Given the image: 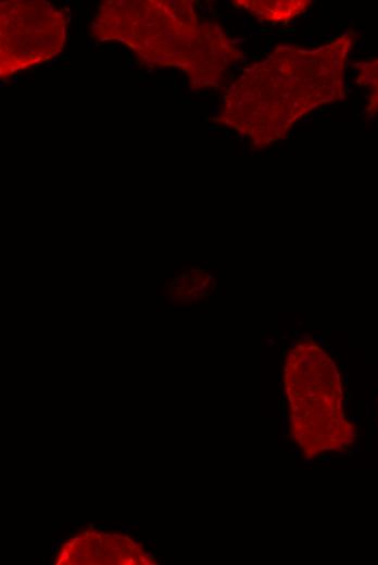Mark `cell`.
<instances>
[{
	"instance_id": "30bf717a",
	"label": "cell",
	"mask_w": 378,
	"mask_h": 565,
	"mask_svg": "<svg viewBox=\"0 0 378 565\" xmlns=\"http://www.w3.org/2000/svg\"><path fill=\"white\" fill-rule=\"evenodd\" d=\"M143 556L149 557L151 561L154 558L152 553H144Z\"/></svg>"
},
{
	"instance_id": "5b68a950",
	"label": "cell",
	"mask_w": 378,
	"mask_h": 565,
	"mask_svg": "<svg viewBox=\"0 0 378 565\" xmlns=\"http://www.w3.org/2000/svg\"><path fill=\"white\" fill-rule=\"evenodd\" d=\"M234 3L259 21L274 25L289 23L312 5L311 0H238Z\"/></svg>"
},
{
	"instance_id": "52a82bcc",
	"label": "cell",
	"mask_w": 378,
	"mask_h": 565,
	"mask_svg": "<svg viewBox=\"0 0 378 565\" xmlns=\"http://www.w3.org/2000/svg\"><path fill=\"white\" fill-rule=\"evenodd\" d=\"M356 81L370 91L366 110L374 115L378 112V58L355 64Z\"/></svg>"
},
{
	"instance_id": "6da1fadb",
	"label": "cell",
	"mask_w": 378,
	"mask_h": 565,
	"mask_svg": "<svg viewBox=\"0 0 378 565\" xmlns=\"http://www.w3.org/2000/svg\"><path fill=\"white\" fill-rule=\"evenodd\" d=\"M352 32L313 49L275 47L226 90L214 120L264 148L285 138L303 116L344 96Z\"/></svg>"
},
{
	"instance_id": "9c48e42d",
	"label": "cell",
	"mask_w": 378,
	"mask_h": 565,
	"mask_svg": "<svg viewBox=\"0 0 378 565\" xmlns=\"http://www.w3.org/2000/svg\"><path fill=\"white\" fill-rule=\"evenodd\" d=\"M139 560H140L141 564H144V565H151L152 564L151 562H149L151 560H148L146 556H140Z\"/></svg>"
},
{
	"instance_id": "ba28073f",
	"label": "cell",
	"mask_w": 378,
	"mask_h": 565,
	"mask_svg": "<svg viewBox=\"0 0 378 565\" xmlns=\"http://www.w3.org/2000/svg\"><path fill=\"white\" fill-rule=\"evenodd\" d=\"M104 561H105V563H109V564H114V563H115V562H114L115 558H114V556H113L111 553H109V554L105 555Z\"/></svg>"
},
{
	"instance_id": "9a60e30c",
	"label": "cell",
	"mask_w": 378,
	"mask_h": 565,
	"mask_svg": "<svg viewBox=\"0 0 378 565\" xmlns=\"http://www.w3.org/2000/svg\"><path fill=\"white\" fill-rule=\"evenodd\" d=\"M147 542H148L149 544H152L153 540H152V539H148Z\"/></svg>"
},
{
	"instance_id": "8fae6325",
	"label": "cell",
	"mask_w": 378,
	"mask_h": 565,
	"mask_svg": "<svg viewBox=\"0 0 378 565\" xmlns=\"http://www.w3.org/2000/svg\"><path fill=\"white\" fill-rule=\"evenodd\" d=\"M58 544L54 543L52 547H51V551L54 553L55 552V549H56Z\"/></svg>"
},
{
	"instance_id": "5bb4252c",
	"label": "cell",
	"mask_w": 378,
	"mask_h": 565,
	"mask_svg": "<svg viewBox=\"0 0 378 565\" xmlns=\"http://www.w3.org/2000/svg\"><path fill=\"white\" fill-rule=\"evenodd\" d=\"M114 526H115V527H119V526H121V523H119V522H115V523H114Z\"/></svg>"
},
{
	"instance_id": "3957f363",
	"label": "cell",
	"mask_w": 378,
	"mask_h": 565,
	"mask_svg": "<svg viewBox=\"0 0 378 565\" xmlns=\"http://www.w3.org/2000/svg\"><path fill=\"white\" fill-rule=\"evenodd\" d=\"M289 432L306 457L348 450L356 438L344 410L340 373L328 352L298 339L284 366Z\"/></svg>"
},
{
	"instance_id": "277c9868",
	"label": "cell",
	"mask_w": 378,
	"mask_h": 565,
	"mask_svg": "<svg viewBox=\"0 0 378 565\" xmlns=\"http://www.w3.org/2000/svg\"><path fill=\"white\" fill-rule=\"evenodd\" d=\"M65 29V14L49 2H2L1 74L11 75L59 54Z\"/></svg>"
},
{
	"instance_id": "4fadbf2b",
	"label": "cell",
	"mask_w": 378,
	"mask_h": 565,
	"mask_svg": "<svg viewBox=\"0 0 378 565\" xmlns=\"http://www.w3.org/2000/svg\"><path fill=\"white\" fill-rule=\"evenodd\" d=\"M62 541H63V539H62V538H60V539H58V540H56V542H55V543H56V544L59 545V544H60V543H61Z\"/></svg>"
},
{
	"instance_id": "7a4b0ae2",
	"label": "cell",
	"mask_w": 378,
	"mask_h": 565,
	"mask_svg": "<svg viewBox=\"0 0 378 565\" xmlns=\"http://www.w3.org/2000/svg\"><path fill=\"white\" fill-rule=\"evenodd\" d=\"M92 32L128 45L150 66H176L196 88L218 87L242 54L214 23H200L191 1H106Z\"/></svg>"
},
{
	"instance_id": "8992f818",
	"label": "cell",
	"mask_w": 378,
	"mask_h": 565,
	"mask_svg": "<svg viewBox=\"0 0 378 565\" xmlns=\"http://www.w3.org/2000/svg\"><path fill=\"white\" fill-rule=\"evenodd\" d=\"M210 276L205 271H192L173 280L175 289L179 298L184 299H197L204 296L210 286Z\"/></svg>"
},
{
	"instance_id": "7c38bea8",
	"label": "cell",
	"mask_w": 378,
	"mask_h": 565,
	"mask_svg": "<svg viewBox=\"0 0 378 565\" xmlns=\"http://www.w3.org/2000/svg\"><path fill=\"white\" fill-rule=\"evenodd\" d=\"M121 529H122L123 531H127V526H121Z\"/></svg>"
}]
</instances>
